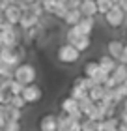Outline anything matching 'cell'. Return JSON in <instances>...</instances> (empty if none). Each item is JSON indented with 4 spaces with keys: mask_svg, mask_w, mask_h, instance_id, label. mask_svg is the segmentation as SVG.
Wrapping results in <instances>:
<instances>
[{
    "mask_svg": "<svg viewBox=\"0 0 127 131\" xmlns=\"http://www.w3.org/2000/svg\"><path fill=\"white\" fill-rule=\"evenodd\" d=\"M65 39H67V43H71L73 47H77L80 52L88 51L90 47H92V36H82V34L75 32L73 28H69V30L65 32Z\"/></svg>",
    "mask_w": 127,
    "mask_h": 131,
    "instance_id": "3",
    "label": "cell"
},
{
    "mask_svg": "<svg viewBox=\"0 0 127 131\" xmlns=\"http://www.w3.org/2000/svg\"><path fill=\"white\" fill-rule=\"evenodd\" d=\"M22 90H25V84H21L17 79H11V81H9L8 92L11 94V96H19V94H22Z\"/></svg>",
    "mask_w": 127,
    "mask_h": 131,
    "instance_id": "22",
    "label": "cell"
},
{
    "mask_svg": "<svg viewBox=\"0 0 127 131\" xmlns=\"http://www.w3.org/2000/svg\"><path fill=\"white\" fill-rule=\"evenodd\" d=\"M36 77H38V69H36L34 64L22 62V64H19V66L13 69V79H17L21 84H25V86L36 82Z\"/></svg>",
    "mask_w": 127,
    "mask_h": 131,
    "instance_id": "1",
    "label": "cell"
},
{
    "mask_svg": "<svg viewBox=\"0 0 127 131\" xmlns=\"http://www.w3.org/2000/svg\"><path fill=\"white\" fill-rule=\"evenodd\" d=\"M110 77H112V79L118 82V86H120V84H122V82L127 79V66L120 62V64L116 66V68H114V71L110 73Z\"/></svg>",
    "mask_w": 127,
    "mask_h": 131,
    "instance_id": "16",
    "label": "cell"
},
{
    "mask_svg": "<svg viewBox=\"0 0 127 131\" xmlns=\"http://www.w3.org/2000/svg\"><path fill=\"white\" fill-rule=\"evenodd\" d=\"M8 122V114H6V109H4V105H0V129L4 127V124Z\"/></svg>",
    "mask_w": 127,
    "mask_h": 131,
    "instance_id": "30",
    "label": "cell"
},
{
    "mask_svg": "<svg viewBox=\"0 0 127 131\" xmlns=\"http://www.w3.org/2000/svg\"><path fill=\"white\" fill-rule=\"evenodd\" d=\"M118 62H122L127 66V45H123V51H122V56H120V60Z\"/></svg>",
    "mask_w": 127,
    "mask_h": 131,
    "instance_id": "33",
    "label": "cell"
},
{
    "mask_svg": "<svg viewBox=\"0 0 127 131\" xmlns=\"http://www.w3.org/2000/svg\"><path fill=\"white\" fill-rule=\"evenodd\" d=\"M82 19V13H80V9H67V13H65V17H64V23H65V25H67L69 28L71 26H75L77 25V23L78 21H80Z\"/></svg>",
    "mask_w": 127,
    "mask_h": 131,
    "instance_id": "17",
    "label": "cell"
},
{
    "mask_svg": "<svg viewBox=\"0 0 127 131\" xmlns=\"http://www.w3.org/2000/svg\"><path fill=\"white\" fill-rule=\"evenodd\" d=\"M114 131H120V129H118V127H116V129H114Z\"/></svg>",
    "mask_w": 127,
    "mask_h": 131,
    "instance_id": "43",
    "label": "cell"
},
{
    "mask_svg": "<svg viewBox=\"0 0 127 131\" xmlns=\"http://www.w3.org/2000/svg\"><path fill=\"white\" fill-rule=\"evenodd\" d=\"M80 54L82 52L77 49V47H73L71 43H67L65 41L64 45H60L58 47V51H56V58H58V62H62V64H77L78 60H80Z\"/></svg>",
    "mask_w": 127,
    "mask_h": 131,
    "instance_id": "2",
    "label": "cell"
},
{
    "mask_svg": "<svg viewBox=\"0 0 127 131\" xmlns=\"http://www.w3.org/2000/svg\"><path fill=\"white\" fill-rule=\"evenodd\" d=\"M99 71H101V68H99V62L90 60L86 66H84V75H86V77H90V79H94V77L97 75Z\"/></svg>",
    "mask_w": 127,
    "mask_h": 131,
    "instance_id": "21",
    "label": "cell"
},
{
    "mask_svg": "<svg viewBox=\"0 0 127 131\" xmlns=\"http://www.w3.org/2000/svg\"><path fill=\"white\" fill-rule=\"evenodd\" d=\"M97 62H99V68L105 71V73H108V75H110L112 71H114V68L118 66V60H114V58L108 56V54H103Z\"/></svg>",
    "mask_w": 127,
    "mask_h": 131,
    "instance_id": "15",
    "label": "cell"
},
{
    "mask_svg": "<svg viewBox=\"0 0 127 131\" xmlns=\"http://www.w3.org/2000/svg\"><path fill=\"white\" fill-rule=\"evenodd\" d=\"M71 97H75L77 101L80 99V97H84V96H88V92L86 90H82V88H78V86H73L71 88V94H69Z\"/></svg>",
    "mask_w": 127,
    "mask_h": 131,
    "instance_id": "27",
    "label": "cell"
},
{
    "mask_svg": "<svg viewBox=\"0 0 127 131\" xmlns=\"http://www.w3.org/2000/svg\"><path fill=\"white\" fill-rule=\"evenodd\" d=\"M4 25H6V17H4V11H0V30H2Z\"/></svg>",
    "mask_w": 127,
    "mask_h": 131,
    "instance_id": "36",
    "label": "cell"
},
{
    "mask_svg": "<svg viewBox=\"0 0 127 131\" xmlns=\"http://www.w3.org/2000/svg\"><path fill=\"white\" fill-rule=\"evenodd\" d=\"M4 109H6V114H8V120H22V111L17 109V107L9 105V103H4Z\"/></svg>",
    "mask_w": 127,
    "mask_h": 131,
    "instance_id": "19",
    "label": "cell"
},
{
    "mask_svg": "<svg viewBox=\"0 0 127 131\" xmlns=\"http://www.w3.org/2000/svg\"><path fill=\"white\" fill-rule=\"evenodd\" d=\"M88 96L92 97L94 103H97V101H101L103 96H105V86H103V84H94V86L88 90Z\"/></svg>",
    "mask_w": 127,
    "mask_h": 131,
    "instance_id": "18",
    "label": "cell"
},
{
    "mask_svg": "<svg viewBox=\"0 0 127 131\" xmlns=\"http://www.w3.org/2000/svg\"><path fill=\"white\" fill-rule=\"evenodd\" d=\"M39 19L41 17H38L36 13H32V11H22V15H21V21H19V26L22 28V30H28V28H32L36 25H39Z\"/></svg>",
    "mask_w": 127,
    "mask_h": 131,
    "instance_id": "10",
    "label": "cell"
},
{
    "mask_svg": "<svg viewBox=\"0 0 127 131\" xmlns=\"http://www.w3.org/2000/svg\"><path fill=\"white\" fill-rule=\"evenodd\" d=\"M56 131H62V129H56Z\"/></svg>",
    "mask_w": 127,
    "mask_h": 131,
    "instance_id": "45",
    "label": "cell"
},
{
    "mask_svg": "<svg viewBox=\"0 0 127 131\" xmlns=\"http://www.w3.org/2000/svg\"><path fill=\"white\" fill-rule=\"evenodd\" d=\"M56 129H58L56 114H43L39 118V131H56Z\"/></svg>",
    "mask_w": 127,
    "mask_h": 131,
    "instance_id": "11",
    "label": "cell"
},
{
    "mask_svg": "<svg viewBox=\"0 0 127 131\" xmlns=\"http://www.w3.org/2000/svg\"><path fill=\"white\" fill-rule=\"evenodd\" d=\"M21 15H22V11L19 9V6H17V4H13V2H11V4L8 6V8L4 9V17H6V21H8V23H11L13 26H17V25H19Z\"/></svg>",
    "mask_w": 127,
    "mask_h": 131,
    "instance_id": "9",
    "label": "cell"
},
{
    "mask_svg": "<svg viewBox=\"0 0 127 131\" xmlns=\"http://www.w3.org/2000/svg\"><path fill=\"white\" fill-rule=\"evenodd\" d=\"M11 2H13V0H0V11H4V9L8 8Z\"/></svg>",
    "mask_w": 127,
    "mask_h": 131,
    "instance_id": "34",
    "label": "cell"
},
{
    "mask_svg": "<svg viewBox=\"0 0 127 131\" xmlns=\"http://www.w3.org/2000/svg\"><path fill=\"white\" fill-rule=\"evenodd\" d=\"M123 41H120V39H110L107 43V54L108 56H112L114 60H120V56H122V51H123Z\"/></svg>",
    "mask_w": 127,
    "mask_h": 131,
    "instance_id": "12",
    "label": "cell"
},
{
    "mask_svg": "<svg viewBox=\"0 0 127 131\" xmlns=\"http://www.w3.org/2000/svg\"><path fill=\"white\" fill-rule=\"evenodd\" d=\"M67 131H82V122L73 120V122H71V126L67 127Z\"/></svg>",
    "mask_w": 127,
    "mask_h": 131,
    "instance_id": "31",
    "label": "cell"
},
{
    "mask_svg": "<svg viewBox=\"0 0 127 131\" xmlns=\"http://www.w3.org/2000/svg\"><path fill=\"white\" fill-rule=\"evenodd\" d=\"M26 2H28V4H32V2H39V0H26Z\"/></svg>",
    "mask_w": 127,
    "mask_h": 131,
    "instance_id": "40",
    "label": "cell"
},
{
    "mask_svg": "<svg viewBox=\"0 0 127 131\" xmlns=\"http://www.w3.org/2000/svg\"><path fill=\"white\" fill-rule=\"evenodd\" d=\"M120 122L127 124V112H123V111H122V114H120Z\"/></svg>",
    "mask_w": 127,
    "mask_h": 131,
    "instance_id": "37",
    "label": "cell"
},
{
    "mask_svg": "<svg viewBox=\"0 0 127 131\" xmlns=\"http://www.w3.org/2000/svg\"><path fill=\"white\" fill-rule=\"evenodd\" d=\"M94 26H95V17H82V19L78 21L75 26H71V28H73L75 32L82 34V36H92Z\"/></svg>",
    "mask_w": 127,
    "mask_h": 131,
    "instance_id": "8",
    "label": "cell"
},
{
    "mask_svg": "<svg viewBox=\"0 0 127 131\" xmlns=\"http://www.w3.org/2000/svg\"><path fill=\"white\" fill-rule=\"evenodd\" d=\"M11 97V94L8 90H4V88H0V105H4V103H8Z\"/></svg>",
    "mask_w": 127,
    "mask_h": 131,
    "instance_id": "28",
    "label": "cell"
},
{
    "mask_svg": "<svg viewBox=\"0 0 127 131\" xmlns=\"http://www.w3.org/2000/svg\"><path fill=\"white\" fill-rule=\"evenodd\" d=\"M92 107H94V101H92V97H90V96H84V97L78 99V109L82 111L84 116H86V112L92 109Z\"/></svg>",
    "mask_w": 127,
    "mask_h": 131,
    "instance_id": "23",
    "label": "cell"
},
{
    "mask_svg": "<svg viewBox=\"0 0 127 131\" xmlns=\"http://www.w3.org/2000/svg\"><path fill=\"white\" fill-rule=\"evenodd\" d=\"M22 127H21V122L19 120H8L4 124V127H2V131H21Z\"/></svg>",
    "mask_w": 127,
    "mask_h": 131,
    "instance_id": "26",
    "label": "cell"
},
{
    "mask_svg": "<svg viewBox=\"0 0 127 131\" xmlns=\"http://www.w3.org/2000/svg\"><path fill=\"white\" fill-rule=\"evenodd\" d=\"M122 111H123V112H127V97L122 101Z\"/></svg>",
    "mask_w": 127,
    "mask_h": 131,
    "instance_id": "39",
    "label": "cell"
},
{
    "mask_svg": "<svg viewBox=\"0 0 127 131\" xmlns=\"http://www.w3.org/2000/svg\"><path fill=\"white\" fill-rule=\"evenodd\" d=\"M39 2H43V0H39Z\"/></svg>",
    "mask_w": 127,
    "mask_h": 131,
    "instance_id": "46",
    "label": "cell"
},
{
    "mask_svg": "<svg viewBox=\"0 0 127 131\" xmlns=\"http://www.w3.org/2000/svg\"><path fill=\"white\" fill-rule=\"evenodd\" d=\"M123 26H127V15H125V23H123Z\"/></svg>",
    "mask_w": 127,
    "mask_h": 131,
    "instance_id": "41",
    "label": "cell"
},
{
    "mask_svg": "<svg viewBox=\"0 0 127 131\" xmlns=\"http://www.w3.org/2000/svg\"><path fill=\"white\" fill-rule=\"evenodd\" d=\"M21 96L25 97V101L28 105H34V103H38V101L43 97V90H41L36 82H32V84H26L25 86V90H22Z\"/></svg>",
    "mask_w": 127,
    "mask_h": 131,
    "instance_id": "6",
    "label": "cell"
},
{
    "mask_svg": "<svg viewBox=\"0 0 127 131\" xmlns=\"http://www.w3.org/2000/svg\"><path fill=\"white\" fill-rule=\"evenodd\" d=\"M118 6H120V8H122L123 11H125V13H127V0H118V2H116Z\"/></svg>",
    "mask_w": 127,
    "mask_h": 131,
    "instance_id": "35",
    "label": "cell"
},
{
    "mask_svg": "<svg viewBox=\"0 0 127 131\" xmlns=\"http://www.w3.org/2000/svg\"><path fill=\"white\" fill-rule=\"evenodd\" d=\"M0 84H2V77H0Z\"/></svg>",
    "mask_w": 127,
    "mask_h": 131,
    "instance_id": "42",
    "label": "cell"
},
{
    "mask_svg": "<svg viewBox=\"0 0 127 131\" xmlns=\"http://www.w3.org/2000/svg\"><path fill=\"white\" fill-rule=\"evenodd\" d=\"M60 109H62V112H65V114H73V112L80 111L78 109V101L75 97H71V96L64 97L62 101H60Z\"/></svg>",
    "mask_w": 127,
    "mask_h": 131,
    "instance_id": "13",
    "label": "cell"
},
{
    "mask_svg": "<svg viewBox=\"0 0 127 131\" xmlns=\"http://www.w3.org/2000/svg\"><path fill=\"white\" fill-rule=\"evenodd\" d=\"M112 2H118V0H112Z\"/></svg>",
    "mask_w": 127,
    "mask_h": 131,
    "instance_id": "44",
    "label": "cell"
},
{
    "mask_svg": "<svg viewBox=\"0 0 127 131\" xmlns=\"http://www.w3.org/2000/svg\"><path fill=\"white\" fill-rule=\"evenodd\" d=\"M95 84L94 82V79H90V77H86V75H82V77H77V79L73 81V86H78V88H82V90H90Z\"/></svg>",
    "mask_w": 127,
    "mask_h": 131,
    "instance_id": "20",
    "label": "cell"
},
{
    "mask_svg": "<svg viewBox=\"0 0 127 131\" xmlns=\"http://www.w3.org/2000/svg\"><path fill=\"white\" fill-rule=\"evenodd\" d=\"M0 58H2L4 64H8L9 68H17L19 62H22V58L19 56V52H17L15 47H2V51H0Z\"/></svg>",
    "mask_w": 127,
    "mask_h": 131,
    "instance_id": "5",
    "label": "cell"
},
{
    "mask_svg": "<svg viewBox=\"0 0 127 131\" xmlns=\"http://www.w3.org/2000/svg\"><path fill=\"white\" fill-rule=\"evenodd\" d=\"M65 8L67 9H78L80 8V0H65Z\"/></svg>",
    "mask_w": 127,
    "mask_h": 131,
    "instance_id": "29",
    "label": "cell"
},
{
    "mask_svg": "<svg viewBox=\"0 0 127 131\" xmlns=\"http://www.w3.org/2000/svg\"><path fill=\"white\" fill-rule=\"evenodd\" d=\"M125 15H127L125 11L120 8L118 4H114L112 8L105 13V23H107L110 28H122L123 23H125Z\"/></svg>",
    "mask_w": 127,
    "mask_h": 131,
    "instance_id": "4",
    "label": "cell"
},
{
    "mask_svg": "<svg viewBox=\"0 0 127 131\" xmlns=\"http://www.w3.org/2000/svg\"><path fill=\"white\" fill-rule=\"evenodd\" d=\"M118 90L122 92V96H123V99H125V97H127V79H125V81L122 82V84L118 86Z\"/></svg>",
    "mask_w": 127,
    "mask_h": 131,
    "instance_id": "32",
    "label": "cell"
},
{
    "mask_svg": "<svg viewBox=\"0 0 127 131\" xmlns=\"http://www.w3.org/2000/svg\"><path fill=\"white\" fill-rule=\"evenodd\" d=\"M95 4H97V13L105 15V13H107V11L110 9L116 2H112V0H95Z\"/></svg>",
    "mask_w": 127,
    "mask_h": 131,
    "instance_id": "24",
    "label": "cell"
},
{
    "mask_svg": "<svg viewBox=\"0 0 127 131\" xmlns=\"http://www.w3.org/2000/svg\"><path fill=\"white\" fill-rule=\"evenodd\" d=\"M80 13L82 17H95L97 15V4L95 0H80Z\"/></svg>",
    "mask_w": 127,
    "mask_h": 131,
    "instance_id": "14",
    "label": "cell"
},
{
    "mask_svg": "<svg viewBox=\"0 0 127 131\" xmlns=\"http://www.w3.org/2000/svg\"><path fill=\"white\" fill-rule=\"evenodd\" d=\"M0 131H2V129H0Z\"/></svg>",
    "mask_w": 127,
    "mask_h": 131,
    "instance_id": "47",
    "label": "cell"
},
{
    "mask_svg": "<svg viewBox=\"0 0 127 131\" xmlns=\"http://www.w3.org/2000/svg\"><path fill=\"white\" fill-rule=\"evenodd\" d=\"M118 129H120V131H127V124H123V122H120V126H118Z\"/></svg>",
    "mask_w": 127,
    "mask_h": 131,
    "instance_id": "38",
    "label": "cell"
},
{
    "mask_svg": "<svg viewBox=\"0 0 127 131\" xmlns=\"http://www.w3.org/2000/svg\"><path fill=\"white\" fill-rule=\"evenodd\" d=\"M2 32V41H4V47H17L21 43V32L17 30L15 26L8 28V30H0Z\"/></svg>",
    "mask_w": 127,
    "mask_h": 131,
    "instance_id": "7",
    "label": "cell"
},
{
    "mask_svg": "<svg viewBox=\"0 0 127 131\" xmlns=\"http://www.w3.org/2000/svg\"><path fill=\"white\" fill-rule=\"evenodd\" d=\"M8 103H9V105H13V107H17V109H21V111H22V109H25V107L28 105L26 101H25V97L21 96V94H19V96H11Z\"/></svg>",
    "mask_w": 127,
    "mask_h": 131,
    "instance_id": "25",
    "label": "cell"
}]
</instances>
